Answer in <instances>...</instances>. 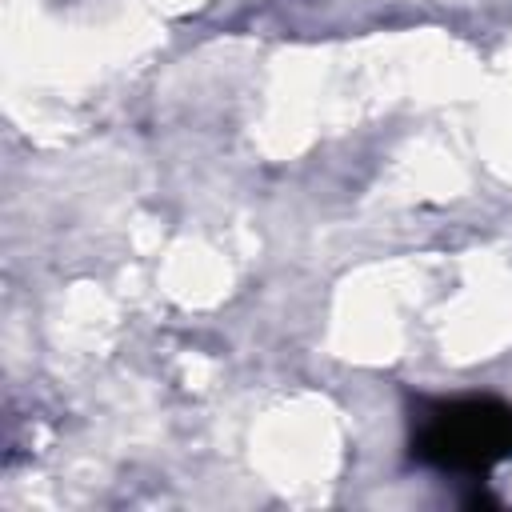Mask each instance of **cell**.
Here are the masks:
<instances>
[{
  "mask_svg": "<svg viewBox=\"0 0 512 512\" xmlns=\"http://www.w3.org/2000/svg\"><path fill=\"white\" fill-rule=\"evenodd\" d=\"M412 452L448 472H488L512 456V408L500 400H456L424 416Z\"/></svg>",
  "mask_w": 512,
  "mask_h": 512,
  "instance_id": "1",
  "label": "cell"
}]
</instances>
